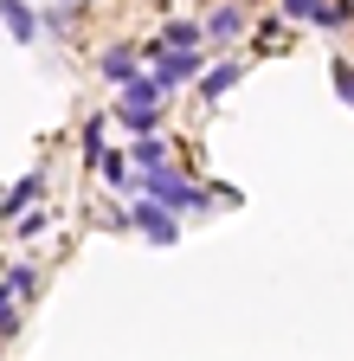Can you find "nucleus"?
<instances>
[{
  "label": "nucleus",
  "instance_id": "f8f14e48",
  "mask_svg": "<svg viewBox=\"0 0 354 361\" xmlns=\"http://www.w3.org/2000/svg\"><path fill=\"white\" fill-rule=\"evenodd\" d=\"M7 303H13V290H7V284H0V336H7V329H13V323H20V316H13V310H7Z\"/></svg>",
  "mask_w": 354,
  "mask_h": 361
},
{
  "label": "nucleus",
  "instance_id": "9d476101",
  "mask_svg": "<svg viewBox=\"0 0 354 361\" xmlns=\"http://www.w3.org/2000/svg\"><path fill=\"white\" fill-rule=\"evenodd\" d=\"M136 168L148 174V168H167V149L161 142H136Z\"/></svg>",
  "mask_w": 354,
  "mask_h": 361
},
{
  "label": "nucleus",
  "instance_id": "1a4fd4ad",
  "mask_svg": "<svg viewBox=\"0 0 354 361\" xmlns=\"http://www.w3.org/2000/svg\"><path fill=\"white\" fill-rule=\"evenodd\" d=\"M239 26H245V7H219V13H213V32H219V39H232Z\"/></svg>",
  "mask_w": 354,
  "mask_h": 361
},
{
  "label": "nucleus",
  "instance_id": "39448f33",
  "mask_svg": "<svg viewBox=\"0 0 354 361\" xmlns=\"http://www.w3.org/2000/svg\"><path fill=\"white\" fill-rule=\"evenodd\" d=\"M136 52H129V45H116V52H103V78H116V84H129V78H136Z\"/></svg>",
  "mask_w": 354,
  "mask_h": 361
},
{
  "label": "nucleus",
  "instance_id": "423d86ee",
  "mask_svg": "<svg viewBox=\"0 0 354 361\" xmlns=\"http://www.w3.org/2000/svg\"><path fill=\"white\" fill-rule=\"evenodd\" d=\"M26 200H39V174H26V180H13V194H7V200H0V219H13V213H20Z\"/></svg>",
  "mask_w": 354,
  "mask_h": 361
},
{
  "label": "nucleus",
  "instance_id": "6e6552de",
  "mask_svg": "<svg viewBox=\"0 0 354 361\" xmlns=\"http://www.w3.org/2000/svg\"><path fill=\"white\" fill-rule=\"evenodd\" d=\"M232 78H239V65H213V71H206V97H226Z\"/></svg>",
  "mask_w": 354,
  "mask_h": 361
},
{
  "label": "nucleus",
  "instance_id": "f03ea898",
  "mask_svg": "<svg viewBox=\"0 0 354 361\" xmlns=\"http://www.w3.org/2000/svg\"><path fill=\"white\" fill-rule=\"evenodd\" d=\"M136 226H142V233H148L155 245H167V239H174V219H167L155 200H136Z\"/></svg>",
  "mask_w": 354,
  "mask_h": 361
},
{
  "label": "nucleus",
  "instance_id": "f257e3e1",
  "mask_svg": "<svg viewBox=\"0 0 354 361\" xmlns=\"http://www.w3.org/2000/svg\"><path fill=\"white\" fill-rule=\"evenodd\" d=\"M116 116H122L129 129H155V116H161V84H155V78H129Z\"/></svg>",
  "mask_w": 354,
  "mask_h": 361
},
{
  "label": "nucleus",
  "instance_id": "20e7f679",
  "mask_svg": "<svg viewBox=\"0 0 354 361\" xmlns=\"http://www.w3.org/2000/svg\"><path fill=\"white\" fill-rule=\"evenodd\" d=\"M0 20L13 26V39H32V32H39V20L26 13V0H0Z\"/></svg>",
  "mask_w": 354,
  "mask_h": 361
},
{
  "label": "nucleus",
  "instance_id": "7ed1b4c3",
  "mask_svg": "<svg viewBox=\"0 0 354 361\" xmlns=\"http://www.w3.org/2000/svg\"><path fill=\"white\" fill-rule=\"evenodd\" d=\"M284 13H296V20H316V26L348 20V7H322V0H284Z\"/></svg>",
  "mask_w": 354,
  "mask_h": 361
},
{
  "label": "nucleus",
  "instance_id": "9b49d317",
  "mask_svg": "<svg viewBox=\"0 0 354 361\" xmlns=\"http://www.w3.org/2000/svg\"><path fill=\"white\" fill-rule=\"evenodd\" d=\"M7 290H39V271H32V264H20V271H13V284H7Z\"/></svg>",
  "mask_w": 354,
  "mask_h": 361
},
{
  "label": "nucleus",
  "instance_id": "0eeeda50",
  "mask_svg": "<svg viewBox=\"0 0 354 361\" xmlns=\"http://www.w3.org/2000/svg\"><path fill=\"white\" fill-rule=\"evenodd\" d=\"M161 45H181V52H194V45H200V26L194 20H167V39Z\"/></svg>",
  "mask_w": 354,
  "mask_h": 361
}]
</instances>
